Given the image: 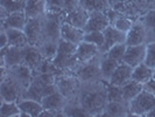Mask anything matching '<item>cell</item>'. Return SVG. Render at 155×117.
Instances as JSON below:
<instances>
[{
  "mask_svg": "<svg viewBox=\"0 0 155 117\" xmlns=\"http://www.w3.org/2000/svg\"><path fill=\"white\" fill-rule=\"evenodd\" d=\"M75 98L89 116H101L107 104V81H81Z\"/></svg>",
  "mask_w": 155,
  "mask_h": 117,
  "instance_id": "cell-1",
  "label": "cell"
},
{
  "mask_svg": "<svg viewBox=\"0 0 155 117\" xmlns=\"http://www.w3.org/2000/svg\"><path fill=\"white\" fill-rule=\"evenodd\" d=\"M65 16H67V12H62V13L47 12L42 16V41H46V40L57 41V42L60 41L61 28H62V23L65 20Z\"/></svg>",
  "mask_w": 155,
  "mask_h": 117,
  "instance_id": "cell-2",
  "label": "cell"
},
{
  "mask_svg": "<svg viewBox=\"0 0 155 117\" xmlns=\"http://www.w3.org/2000/svg\"><path fill=\"white\" fill-rule=\"evenodd\" d=\"M103 53L94 56L93 59L86 62L76 64L68 73L76 75L81 81H94V80H103L101 73V60Z\"/></svg>",
  "mask_w": 155,
  "mask_h": 117,
  "instance_id": "cell-3",
  "label": "cell"
},
{
  "mask_svg": "<svg viewBox=\"0 0 155 117\" xmlns=\"http://www.w3.org/2000/svg\"><path fill=\"white\" fill-rule=\"evenodd\" d=\"M128 107L130 116H147L148 112L155 109V95L143 89L128 103Z\"/></svg>",
  "mask_w": 155,
  "mask_h": 117,
  "instance_id": "cell-4",
  "label": "cell"
},
{
  "mask_svg": "<svg viewBox=\"0 0 155 117\" xmlns=\"http://www.w3.org/2000/svg\"><path fill=\"white\" fill-rule=\"evenodd\" d=\"M55 84L57 87V90L62 94L67 100H70L76 96L79 84H81V80L71 73L60 71L58 74H56Z\"/></svg>",
  "mask_w": 155,
  "mask_h": 117,
  "instance_id": "cell-5",
  "label": "cell"
},
{
  "mask_svg": "<svg viewBox=\"0 0 155 117\" xmlns=\"http://www.w3.org/2000/svg\"><path fill=\"white\" fill-rule=\"evenodd\" d=\"M76 49H77V45L64 39H60L57 52L53 59V62L60 71L65 70L70 66L74 59V55L76 53Z\"/></svg>",
  "mask_w": 155,
  "mask_h": 117,
  "instance_id": "cell-6",
  "label": "cell"
},
{
  "mask_svg": "<svg viewBox=\"0 0 155 117\" xmlns=\"http://www.w3.org/2000/svg\"><path fill=\"white\" fill-rule=\"evenodd\" d=\"M25 88L13 77L7 75L0 81V100L7 102H19L22 98Z\"/></svg>",
  "mask_w": 155,
  "mask_h": 117,
  "instance_id": "cell-7",
  "label": "cell"
},
{
  "mask_svg": "<svg viewBox=\"0 0 155 117\" xmlns=\"http://www.w3.org/2000/svg\"><path fill=\"white\" fill-rule=\"evenodd\" d=\"M101 53V47H98L97 45H93V43H90V42H86V41H82L81 43L77 45L76 53L74 55V59H72V61L70 63V66L65 70H63V71H69L76 64L86 62V61L93 59L94 56H97Z\"/></svg>",
  "mask_w": 155,
  "mask_h": 117,
  "instance_id": "cell-8",
  "label": "cell"
},
{
  "mask_svg": "<svg viewBox=\"0 0 155 117\" xmlns=\"http://www.w3.org/2000/svg\"><path fill=\"white\" fill-rule=\"evenodd\" d=\"M0 67H14L22 63V47L7 46L0 48Z\"/></svg>",
  "mask_w": 155,
  "mask_h": 117,
  "instance_id": "cell-9",
  "label": "cell"
},
{
  "mask_svg": "<svg viewBox=\"0 0 155 117\" xmlns=\"http://www.w3.org/2000/svg\"><path fill=\"white\" fill-rule=\"evenodd\" d=\"M7 75L14 78L19 84H21L25 88V90L29 87V84L31 83V80L34 77L33 69L25 63H20V64H16L14 67L8 68Z\"/></svg>",
  "mask_w": 155,
  "mask_h": 117,
  "instance_id": "cell-10",
  "label": "cell"
},
{
  "mask_svg": "<svg viewBox=\"0 0 155 117\" xmlns=\"http://www.w3.org/2000/svg\"><path fill=\"white\" fill-rule=\"evenodd\" d=\"M104 45L101 48V53L105 54L111 47L118 43H126V33L110 25L104 31Z\"/></svg>",
  "mask_w": 155,
  "mask_h": 117,
  "instance_id": "cell-11",
  "label": "cell"
},
{
  "mask_svg": "<svg viewBox=\"0 0 155 117\" xmlns=\"http://www.w3.org/2000/svg\"><path fill=\"white\" fill-rule=\"evenodd\" d=\"M142 43H147V33L143 22L138 19L133 22L131 29L126 33V45L137 46Z\"/></svg>",
  "mask_w": 155,
  "mask_h": 117,
  "instance_id": "cell-12",
  "label": "cell"
},
{
  "mask_svg": "<svg viewBox=\"0 0 155 117\" xmlns=\"http://www.w3.org/2000/svg\"><path fill=\"white\" fill-rule=\"evenodd\" d=\"M23 31L31 45L39 46L40 42L42 41V16L28 19Z\"/></svg>",
  "mask_w": 155,
  "mask_h": 117,
  "instance_id": "cell-13",
  "label": "cell"
},
{
  "mask_svg": "<svg viewBox=\"0 0 155 117\" xmlns=\"http://www.w3.org/2000/svg\"><path fill=\"white\" fill-rule=\"evenodd\" d=\"M145 55H146V43L137 46H127L123 57V62L127 63L134 68L135 66L145 61Z\"/></svg>",
  "mask_w": 155,
  "mask_h": 117,
  "instance_id": "cell-14",
  "label": "cell"
},
{
  "mask_svg": "<svg viewBox=\"0 0 155 117\" xmlns=\"http://www.w3.org/2000/svg\"><path fill=\"white\" fill-rule=\"evenodd\" d=\"M107 26H110V20L105 12H90V16L84 31L103 32Z\"/></svg>",
  "mask_w": 155,
  "mask_h": 117,
  "instance_id": "cell-15",
  "label": "cell"
},
{
  "mask_svg": "<svg viewBox=\"0 0 155 117\" xmlns=\"http://www.w3.org/2000/svg\"><path fill=\"white\" fill-rule=\"evenodd\" d=\"M84 35H85L84 29L75 27L71 23L67 22L64 20V22L62 23V28H61V39H64L75 43V45H78L83 41Z\"/></svg>",
  "mask_w": 155,
  "mask_h": 117,
  "instance_id": "cell-16",
  "label": "cell"
},
{
  "mask_svg": "<svg viewBox=\"0 0 155 117\" xmlns=\"http://www.w3.org/2000/svg\"><path fill=\"white\" fill-rule=\"evenodd\" d=\"M132 73L133 67L121 61L119 63V66L117 67V69L114 70V73L112 74V76L110 77L109 83L116 84V86H123L132 78Z\"/></svg>",
  "mask_w": 155,
  "mask_h": 117,
  "instance_id": "cell-17",
  "label": "cell"
},
{
  "mask_svg": "<svg viewBox=\"0 0 155 117\" xmlns=\"http://www.w3.org/2000/svg\"><path fill=\"white\" fill-rule=\"evenodd\" d=\"M42 105H43V109L47 110H53V111H61L63 112V108L67 103V98L63 96L62 94L60 93L58 90H56L55 93L49 94L45 96L42 98ZM64 114V112H63Z\"/></svg>",
  "mask_w": 155,
  "mask_h": 117,
  "instance_id": "cell-18",
  "label": "cell"
},
{
  "mask_svg": "<svg viewBox=\"0 0 155 117\" xmlns=\"http://www.w3.org/2000/svg\"><path fill=\"white\" fill-rule=\"evenodd\" d=\"M89 16H90V12L89 11H86L85 8H83L82 6H77L75 9H72L71 12L67 13L65 21L71 23L75 27L84 29L86 26V22L89 20Z\"/></svg>",
  "mask_w": 155,
  "mask_h": 117,
  "instance_id": "cell-19",
  "label": "cell"
},
{
  "mask_svg": "<svg viewBox=\"0 0 155 117\" xmlns=\"http://www.w3.org/2000/svg\"><path fill=\"white\" fill-rule=\"evenodd\" d=\"M42 59L43 57L36 46L28 43L22 47V63L29 66L31 69H34L41 62Z\"/></svg>",
  "mask_w": 155,
  "mask_h": 117,
  "instance_id": "cell-20",
  "label": "cell"
},
{
  "mask_svg": "<svg viewBox=\"0 0 155 117\" xmlns=\"http://www.w3.org/2000/svg\"><path fill=\"white\" fill-rule=\"evenodd\" d=\"M27 19L40 18L47 13V0H27L25 4Z\"/></svg>",
  "mask_w": 155,
  "mask_h": 117,
  "instance_id": "cell-21",
  "label": "cell"
},
{
  "mask_svg": "<svg viewBox=\"0 0 155 117\" xmlns=\"http://www.w3.org/2000/svg\"><path fill=\"white\" fill-rule=\"evenodd\" d=\"M101 116L120 117L130 116V107L128 102H107Z\"/></svg>",
  "mask_w": 155,
  "mask_h": 117,
  "instance_id": "cell-22",
  "label": "cell"
},
{
  "mask_svg": "<svg viewBox=\"0 0 155 117\" xmlns=\"http://www.w3.org/2000/svg\"><path fill=\"white\" fill-rule=\"evenodd\" d=\"M27 16L25 11L20 12H14V13H9L7 19L5 20V22L1 23V29H6V28H18V29H23L26 22H27Z\"/></svg>",
  "mask_w": 155,
  "mask_h": 117,
  "instance_id": "cell-23",
  "label": "cell"
},
{
  "mask_svg": "<svg viewBox=\"0 0 155 117\" xmlns=\"http://www.w3.org/2000/svg\"><path fill=\"white\" fill-rule=\"evenodd\" d=\"M19 108L22 112H26L29 117H39L40 114L43 111L42 103L31 98H21L18 102Z\"/></svg>",
  "mask_w": 155,
  "mask_h": 117,
  "instance_id": "cell-24",
  "label": "cell"
},
{
  "mask_svg": "<svg viewBox=\"0 0 155 117\" xmlns=\"http://www.w3.org/2000/svg\"><path fill=\"white\" fill-rule=\"evenodd\" d=\"M121 90H123V97H124L125 102L132 101L133 98H135L142 90H143V84L137 82L135 80H130L127 81L125 84L121 86Z\"/></svg>",
  "mask_w": 155,
  "mask_h": 117,
  "instance_id": "cell-25",
  "label": "cell"
},
{
  "mask_svg": "<svg viewBox=\"0 0 155 117\" xmlns=\"http://www.w3.org/2000/svg\"><path fill=\"white\" fill-rule=\"evenodd\" d=\"M120 61H117L114 59L110 57L106 54L101 55V78L104 81L109 82L110 77L112 76V74L114 73V70L117 69V67L119 66Z\"/></svg>",
  "mask_w": 155,
  "mask_h": 117,
  "instance_id": "cell-26",
  "label": "cell"
},
{
  "mask_svg": "<svg viewBox=\"0 0 155 117\" xmlns=\"http://www.w3.org/2000/svg\"><path fill=\"white\" fill-rule=\"evenodd\" d=\"M8 35V46L23 47L28 45V39L23 29L18 28H6L5 29Z\"/></svg>",
  "mask_w": 155,
  "mask_h": 117,
  "instance_id": "cell-27",
  "label": "cell"
},
{
  "mask_svg": "<svg viewBox=\"0 0 155 117\" xmlns=\"http://www.w3.org/2000/svg\"><path fill=\"white\" fill-rule=\"evenodd\" d=\"M153 74H154V69H152L145 62H142L133 68L132 80H135L137 82L145 84L147 81L153 77Z\"/></svg>",
  "mask_w": 155,
  "mask_h": 117,
  "instance_id": "cell-28",
  "label": "cell"
},
{
  "mask_svg": "<svg viewBox=\"0 0 155 117\" xmlns=\"http://www.w3.org/2000/svg\"><path fill=\"white\" fill-rule=\"evenodd\" d=\"M140 20L143 22L146 33H147V43L155 41V9H150L146 12L140 18Z\"/></svg>",
  "mask_w": 155,
  "mask_h": 117,
  "instance_id": "cell-29",
  "label": "cell"
},
{
  "mask_svg": "<svg viewBox=\"0 0 155 117\" xmlns=\"http://www.w3.org/2000/svg\"><path fill=\"white\" fill-rule=\"evenodd\" d=\"M79 6L89 12H106L111 7L110 0H79Z\"/></svg>",
  "mask_w": 155,
  "mask_h": 117,
  "instance_id": "cell-30",
  "label": "cell"
},
{
  "mask_svg": "<svg viewBox=\"0 0 155 117\" xmlns=\"http://www.w3.org/2000/svg\"><path fill=\"white\" fill-rule=\"evenodd\" d=\"M63 112H64V116H89L86 110L79 104L77 102V100L74 97V98H70L67 100V103L63 108Z\"/></svg>",
  "mask_w": 155,
  "mask_h": 117,
  "instance_id": "cell-31",
  "label": "cell"
},
{
  "mask_svg": "<svg viewBox=\"0 0 155 117\" xmlns=\"http://www.w3.org/2000/svg\"><path fill=\"white\" fill-rule=\"evenodd\" d=\"M57 47H58V42L57 41H42L40 43L38 48H39L40 53L42 55L43 59H48V60H53L57 52Z\"/></svg>",
  "mask_w": 155,
  "mask_h": 117,
  "instance_id": "cell-32",
  "label": "cell"
},
{
  "mask_svg": "<svg viewBox=\"0 0 155 117\" xmlns=\"http://www.w3.org/2000/svg\"><path fill=\"white\" fill-rule=\"evenodd\" d=\"M21 110L19 108L18 102L1 101L0 116L1 117H19Z\"/></svg>",
  "mask_w": 155,
  "mask_h": 117,
  "instance_id": "cell-33",
  "label": "cell"
},
{
  "mask_svg": "<svg viewBox=\"0 0 155 117\" xmlns=\"http://www.w3.org/2000/svg\"><path fill=\"white\" fill-rule=\"evenodd\" d=\"M47 73H51V74H58L60 70L57 69V67L54 64L53 60H48V59H42L41 62L33 69L34 76L38 74H47Z\"/></svg>",
  "mask_w": 155,
  "mask_h": 117,
  "instance_id": "cell-34",
  "label": "cell"
},
{
  "mask_svg": "<svg viewBox=\"0 0 155 117\" xmlns=\"http://www.w3.org/2000/svg\"><path fill=\"white\" fill-rule=\"evenodd\" d=\"M123 90L121 86L111 84L107 82V102H123Z\"/></svg>",
  "mask_w": 155,
  "mask_h": 117,
  "instance_id": "cell-35",
  "label": "cell"
},
{
  "mask_svg": "<svg viewBox=\"0 0 155 117\" xmlns=\"http://www.w3.org/2000/svg\"><path fill=\"white\" fill-rule=\"evenodd\" d=\"M0 6L5 8L8 13L25 11V2L19 0H0Z\"/></svg>",
  "mask_w": 155,
  "mask_h": 117,
  "instance_id": "cell-36",
  "label": "cell"
},
{
  "mask_svg": "<svg viewBox=\"0 0 155 117\" xmlns=\"http://www.w3.org/2000/svg\"><path fill=\"white\" fill-rule=\"evenodd\" d=\"M133 22H134V20H132V19L128 18V16H126L125 14H123V13H120V14L118 15V18L116 19V21L112 23V26H114L118 29L127 33V32L131 29Z\"/></svg>",
  "mask_w": 155,
  "mask_h": 117,
  "instance_id": "cell-37",
  "label": "cell"
},
{
  "mask_svg": "<svg viewBox=\"0 0 155 117\" xmlns=\"http://www.w3.org/2000/svg\"><path fill=\"white\" fill-rule=\"evenodd\" d=\"M126 48H127L126 43H118V45H114L113 47H111L105 54L107 55V56H110V57L117 60V61H120L121 62L125 52H126Z\"/></svg>",
  "mask_w": 155,
  "mask_h": 117,
  "instance_id": "cell-38",
  "label": "cell"
},
{
  "mask_svg": "<svg viewBox=\"0 0 155 117\" xmlns=\"http://www.w3.org/2000/svg\"><path fill=\"white\" fill-rule=\"evenodd\" d=\"M83 41L86 42H90L93 45H97L98 47H103L104 45V33L103 32H85V35H84V39Z\"/></svg>",
  "mask_w": 155,
  "mask_h": 117,
  "instance_id": "cell-39",
  "label": "cell"
},
{
  "mask_svg": "<svg viewBox=\"0 0 155 117\" xmlns=\"http://www.w3.org/2000/svg\"><path fill=\"white\" fill-rule=\"evenodd\" d=\"M143 62L152 69H155V41L146 43V55Z\"/></svg>",
  "mask_w": 155,
  "mask_h": 117,
  "instance_id": "cell-40",
  "label": "cell"
},
{
  "mask_svg": "<svg viewBox=\"0 0 155 117\" xmlns=\"http://www.w3.org/2000/svg\"><path fill=\"white\" fill-rule=\"evenodd\" d=\"M47 12L50 13L65 12V0H47Z\"/></svg>",
  "mask_w": 155,
  "mask_h": 117,
  "instance_id": "cell-41",
  "label": "cell"
},
{
  "mask_svg": "<svg viewBox=\"0 0 155 117\" xmlns=\"http://www.w3.org/2000/svg\"><path fill=\"white\" fill-rule=\"evenodd\" d=\"M143 89L155 95V77H154V76H153V77L150 78L149 81H147V82L143 84Z\"/></svg>",
  "mask_w": 155,
  "mask_h": 117,
  "instance_id": "cell-42",
  "label": "cell"
},
{
  "mask_svg": "<svg viewBox=\"0 0 155 117\" xmlns=\"http://www.w3.org/2000/svg\"><path fill=\"white\" fill-rule=\"evenodd\" d=\"M0 38H1V42H0V48L8 46V35L5 29L0 31Z\"/></svg>",
  "mask_w": 155,
  "mask_h": 117,
  "instance_id": "cell-43",
  "label": "cell"
},
{
  "mask_svg": "<svg viewBox=\"0 0 155 117\" xmlns=\"http://www.w3.org/2000/svg\"><path fill=\"white\" fill-rule=\"evenodd\" d=\"M19 1H22V2H25V4H26V1H27V0H19Z\"/></svg>",
  "mask_w": 155,
  "mask_h": 117,
  "instance_id": "cell-44",
  "label": "cell"
},
{
  "mask_svg": "<svg viewBox=\"0 0 155 117\" xmlns=\"http://www.w3.org/2000/svg\"><path fill=\"white\" fill-rule=\"evenodd\" d=\"M153 76H154V77H155V69H154V74H153Z\"/></svg>",
  "mask_w": 155,
  "mask_h": 117,
  "instance_id": "cell-45",
  "label": "cell"
}]
</instances>
